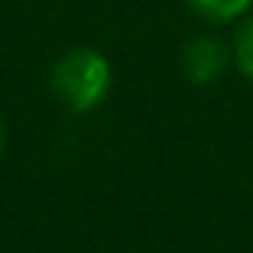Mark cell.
Here are the masks:
<instances>
[{"label":"cell","mask_w":253,"mask_h":253,"mask_svg":"<svg viewBox=\"0 0 253 253\" xmlns=\"http://www.w3.org/2000/svg\"><path fill=\"white\" fill-rule=\"evenodd\" d=\"M226 48L214 36H194L182 48V72L194 84H214L226 69Z\"/></svg>","instance_id":"cell-2"},{"label":"cell","mask_w":253,"mask_h":253,"mask_svg":"<svg viewBox=\"0 0 253 253\" xmlns=\"http://www.w3.org/2000/svg\"><path fill=\"white\" fill-rule=\"evenodd\" d=\"M110 84H113L110 60L95 48H75L63 54L51 69V89L57 101L66 104L72 113L95 110L110 92Z\"/></svg>","instance_id":"cell-1"},{"label":"cell","mask_w":253,"mask_h":253,"mask_svg":"<svg viewBox=\"0 0 253 253\" xmlns=\"http://www.w3.org/2000/svg\"><path fill=\"white\" fill-rule=\"evenodd\" d=\"M0 152H3V122H0Z\"/></svg>","instance_id":"cell-5"},{"label":"cell","mask_w":253,"mask_h":253,"mask_svg":"<svg viewBox=\"0 0 253 253\" xmlns=\"http://www.w3.org/2000/svg\"><path fill=\"white\" fill-rule=\"evenodd\" d=\"M188 6L197 9L209 21L229 24V21H238V18H244L250 12L253 0H188Z\"/></svg>","instance_id":"cell-3"},{"label":"cell","mask_w":253,"mask_h":253,"mask_svg":"<svg viewBox=\"0 0 253 253\" xmlns=\"http://www.w3.org/2000/svg\"><path fill=\"white\" fill-rule=\"evenodd\" d=\"M232 60L238 66V72L253 81V15H244L235 39H232Z\"/></svg>","instance_id":"cell-4"}]
</instances>
